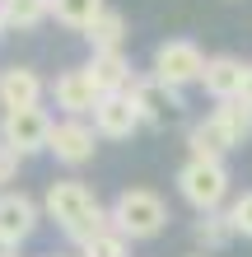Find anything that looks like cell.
Instances as JSON below:
<instances>
[{"instance_id": "484cf974", "label": "cell", "mask_w": 252, "mask_h": 257, "mask_svg": "<svg viewBox=\"0 0 252 257\" xmlns=\"http://www.w3.org/2000/svg\"><path fill=\"white\" fill-rule=\"evenodd\" d=\"M5 33H10V24H5V14H0V38H5Z\"/></svg>"}, {"instance_id": "4fadbf2b", "label": "cell", "mask_w": 252, "mask_h": 257, "mask_svg": "<svg viewBox=\"0 0 252 257\" xmlns=\"http://www.w3.org/2000/svg\"><path fill=\"white\" fill-rule=\"evenodd\" d=\"M243 66H247V61H238V56H229V52L210 56V61H205V75H201V89H205L215 103L238 98V94H243Z\"/></svg>"}, {"instance_id": "ac0fdd59", "label": "cell", "mask_w": 252, "mask_h": 257, "mask_svg": "<svg viewBox=\"0 0 252 257\" xmlns=\"http://www.w3.org/2000/svg\"><path fill=\"white\" fill-rule=\"evenodd\" d=\"M215 122L224 126L229 136H233V145H243V141H252V108L243 98H229V103H215Z\"/></svg>"}, {"instance_id": "ffe728a7", "label": "cell", "mask_w": 252, "mask_h": 257, "mask_svg": "<svg viewBox=\"0 0 252 257\" xmlns=\"http://www.w3.org/2000/svg\"><path fill=\"white\" fill-rule=\"evenodd\" d=\"M10 28H38L42 19H52V0H0Z\"/></svg>"}, {"instance_id": "2e32d148", "label": "cell", "mask_w": 252, "mask_h": 257, "mask_svg": "<svg viewBox=\"0 0 252 257\" xmlns=\"http://www.w3.org/2000/svg\"><path fill=\"white\" fill-rule=\"evenodd\" d=\"M108 10H112L108 0H52V19L70 33H89Z\"/></svg>"}, {"instance_id": "7402d4cb", "label": "cell", "mask_w": 252, "mask_h": 257, "mask_svg": "<svg viewBox=\"0 0 252 257\" xmlns=\"http://www.w3.org/2000/svg\"><path fill=\"white\" fill-rule=\"evenodd\" d=\"M229 220H233V234L252 238V187H247V192H238V196L229 201Z\"/></svg>"}, {"instance_id": "52a82bcc", "label": "cell", "mask_w": 252, "mask_h": 257, "mask_svg": "<svg viewBox=\"0 0 252 257\" xmlns=\"http://www.w3.org/2000/svg\"><path fill=\"white\" fill-rule=\"evenodd\" d=\"M126 94H131V103L140 108V122H145V126H164L173 112L187 108V103H182V89L159 84L154 75H136V84H131Z\"/></svg>"}, {"instance_id": "6da1fadb", "label": "cell", "mask_w": 252, "mask_h": 257, "mask_svg": "<svg viewBox=\"0 0 252 257\" xmlns=\"http://www.w3.org/2000/svg\"><path fill=\"white\" fill-rule=\"evenodd\" d=\"M108 215H112V229L136 243V238L164 234V224H168V201H164L159 192H150V187H126V192L108 206Z\"/></svg>"}, {"instance_id": "44dd1931", "label": "cell", "mask_w": 252, "mask_h": 257, "mask_svg": "<svg viewBox=\"0 0 252 257\" xmlns=\"http://www.w3.org/2000/svg\"><path fill=\"white\" fill-rule=\"evenodd\" d=\"M80 257H131V238H122L117 229H108V234H98L94 243H84Z\"/></svg>"}, {"instance_id": "277c9868", "label": "cell", "mask_w": 252, "mask_h": 257, "mask_svg": "<svg viewBox=\"0 0 252 257\" xmlns=\"http://www.w3.org/2000/svg\"><path fill=\"white\" fill-rule=\"evenodd\" d=\"M52 126L56 122L47 117V108H10V112H0V141L10 150H19L24 159L52 145Z\"/></svg>"}, {"instance_id": "e0dca14e", "label": "cell", "mask_w": 252, "mask_h": 257, "mask_svg": "<svg viewBox=\"0 0 252 257\" xmlns=\"http://www.w3.org/2000/svg\"><path fill=\"white\" fill-rule=\"evenodd\" d=\"M84 42H89V52H122V42H126V14L122 10H108L84 33Z\"/></svg>"}, {"instance_id": "83f0119b", "label": "cell", "mask_w": 252, "mask_h": 257, "mask_svg": "<svg viewBox=\"0 0 252 257\" xmlns=\"http://www.w3.org/2000/svg\"><path fill=\"white\" fill-rule=\"evenodd\" d=\"M201 257H205V252H201Z\"/></svg>"}, {"instance_id": "9c48e42d", "label": "cell", "mask_w": 252, "mask_h": 257, "mask_svg": "<svg viewBox=\"0 0 252 257\" xmlns=\"http://www.w3.org/2000/svg\"><path fill=\"white\" fill-rule=\"evenodd\" d=\"M145 122H140V108L131 103V94H108L94 108V131L103 141H126V136H136Z\"/></svg>"}, {"instance_id": "d6986e66", "label": "cell", "mask_w": 252, "mask_h": 257, "mask_svg": "<svg viewBox=\"0 0 252 257\" xmlns=\"http://www.w3.org/2000/svg\"><path fill=\"white\" fill-rule=\"evenodd\" d=\"M112 229V215H108V206H94V210H89V215H80L75 224H66V243L70 248H84V243H94V238L98 234H108Z\"/></svg>"}, {"instance_id": "8992f818", "label": "cell", "mask_w": 252, "mask_h": 257, "mask_svg": "<svg viewBox=\"0 0 252 257\" xmlns=\"http://www.w3.org/2000/svg\"><path fill=\"white\" fill-rule=\"evenodd\" d=\"M98 206L94 187L84 183V178H61V183H52L47 196H42V210H47V220H56L66 229V224H75L80 215H89V210Z\"/></svg>"}, {"instance_id": "5b68a950", "label": "cell", "mask_w": 252, "mask_h": 257, "mask_svg": "<svg viewBox=\"0 0 252 257\" xmlns=\"http://www.w3.org/2000/svg\"><path fill=\"white\" fill-rule=\"evenodd\" d=\"M47 150L66 169H84V164L94 159V150H98V131L89 126L84 117H61V122L52 126V145Z\"/></svg>"}, {"instance_id": "8fae6325", "label": "cell", "mask_w": 252, "mask_h": 257, "mask_svg": "<svg viewBox=\"0 0 252 257\" xmlns=\"http://www.w3.org/2000/svg\"><path fill=\"white\" fill-rule=\"evenodd\" d=\"M84 70H89V80H94V89L103 98H108V94H126V89L136 84V70H131L126 52H89Z\"/></svg>"}, {"instance_id": "30bf717a", "label": "cell", "mask_w": 252, "mask_h": 257, "mask_svg": "<svg viewBox=\"0 0 252 257\" xmlns=\"http://www.w3.org/2000/svg\"><path fill=\"white\" fill-rule=\"evenodd\" d=\"M38 220H42V206L33 201V196H24V192H0V238H5V243L19 248L24 238L38 229Z\"/></svg>"}, {"instance_id": "3957f363", "label": "cell", "mask_w": 252, "mask_h": 257, "mask_svg": "<svg viewBox=\"0 0 252 257\" xmlns=\"http://www.w3.org/2000/svg\"><path fill=\"white\" fill-rule=\"evenodd\" d=\"M205 61H210V56H205L191 38H168V42L154 47L150 75H154L159 84H168V89H187V84H201Z\"/></svg>"}, {"instance_id": "7c38bea8", "label": "cell", "mask_w": 252, "mask_h": 257, "mask_svg": "<svg viewBox=\"0 0 252 257\" xmlns=\"http://www.w3.org/2000/svg\"><path fill=\"white\" fill-rule=\"evenodd\" d=\"M42 94H47V84H42V75L33 66H5L0 70V108H42Z\"/></svg>"}, {"instance_id": "9a60e30c", "label": "cell", "mask_w": 252, "mask_h": 257, "mask_svg": "<svg viewBox=\"0 0 252 257\" xmlns=\"http://www.w3.org/2000/svg\"><path fill=\"white\" fill-rule=\"evenodd\" d=\"M191 238H196L201 252H224L233 238V220H229V206L224 210H205V215H196V224H191Z\"/></svg>"}, {"instance_id": "603a6c76", "label": "cell", "mask_w": 252, "mask_h": 257, "mask_svg": "<svg viewBox=\"0 0 252 257\" xmlns=\"http://www.w3.org/2000/svg\"><path fill=\"white\" fill-rule=\"evenodd\" d=\"M19 159H24L19 150H10L5 141H0V192H5V187L14 183V173H19Z\"/></svg>"}, {"instance_id": "5bb4252c", "label": "cell", "mask_w": 252, "mask_h": 257, "mask_svg": "<svg viewBox=\"0 0 252 257\" xmlns=\"http://www.w3.org/2000/svg\"><path fill=\"white\" fill-rule=\"evenodd\" d=\"M187 150H191V159H229L233 150V136L215 122V117H201V122H191L187 131Z\"/></svg>"}, {"instance_id": "4316f807", "label": "cell", "mask_w": 252, "mask_h": 257, "mask_svg": "<svg viewBox=\"0 0 252 257\" xmlns=\"http://www.w3.org/2000/svg\"><path fill=\"white\" fill-rule=\"evenodd\" d=\"M52 257H56V252H52Z\"/></svg>"}, {"instance_id": "cb8c5ba5", "label": "cell", "mask_w": 252, "mask_h": 257, "mask_svg": "<svg viewBox=\"0 0 252 257\" xmlns=\"http://www.w3.org/2000/svg\"><path fill=\"white\" fill-rule=\"evenodd\" d=\"M243 103H247V108H252V61L243 66V94H238Z\"/></svg>"}, {"instance_id": "ba28073f", "label": "cell", "mask_w": 252, "mask_h": 257, "mask_svg": "<svg viewBox=\"0 0 252 257\" xmlns=\"http://www.w3.org/2000/svg\"><path fill=\"white\" fill-rule=\"evenodd\" d=\"M52 98H56V108H61L66 117H94V108L103 103V94L94 89V80H89L84 66H70V70L56 75Z\"/></svg>"}, {"instance_id": "7a4b0ae2", "label": "cell", "mask_w": 252, "mask_h": 257, "mask_svg": "<svg viewBox=\"0 0 252 257\" xmlns=\"http://www.w3.org/2000/svg\"><path fill=\"white\" fill-rule=\"evenodd\" d=\"M229 187H233V178H229L224 159H191L187 155V164L177 169V196H182L196 215H205V210H224Z\"/></svg>"}, {"instance_id": "d4e9b609", "label": "cell", "mask_w": 252, "mask_h": 257, "mask_svg": "<svg viewBox=\"0 0 252 257\" xmlns=\"http://www.w3.org/2000/svg\"><path fill=\"white\" fill-rule=\"evenodd\" d=\"M0 257H14V243H5V238H0Z\"/></svg>"}]
</instances>
